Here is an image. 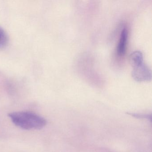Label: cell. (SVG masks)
<instances>
[{"mask_svg": "<svg viewBox=\"0 0 152 152\" xmlns=\"http://www.w3.org/2000/svg\"><path fill=\"white\" fill-rule=\"evenodd\" d=\"M127 38H128V31L127 29L125 27H124L122 30L120 40L117 46V53L118 56H122L125 53Z\"/></svg>", "mask_w": 152, "mask_h": 152, "instance_id": "obj_3", "label": "cell"}, {"mask_svg": "<svg viewBox=\"0 0 152 152\" xmlns=\"http://www.w3.org/2000/svg\"><path fill=\"white\" fill-rule=\"evenodd\" d=\"M130 61L132 66V75L135 80L143 82L151 80V71L144 63L143 55L140 51L133 52L131 55Z\"/></svg>", "mask_w": 152, "mask_h": 152, "instance_id": "obj_2", "label": "cell"}, {"mask_svg": "<svg viewBox=\"0 0 152 152\" xmlns=\"http://www.w3.org/2000/svg\"><path fill=\"white\" fill-rule=\"evenodd\" d=\"M7 35L4 30L0 27V48L4 47L8 42Z\"/></svg>", "mask_w": 152, "mask_h": 152, "instance_id": "obj_4", "label": "cell"}, {"mask_svg": "<svg viewBox=\"0 0 152 152\" xmlns=\"http://www.w3.org/2000/svg\"><path fill=\"white\" fill-rule=\"evenodd\" d=\"M8 116L15 125L25 130L40 129L47 124V121L44 118L28 111L10 113Z\"/></svg>", "mask_w": 152, "mask_h": 152, "instance_id": "obj_1", "label": "cell"}]
</instances>
